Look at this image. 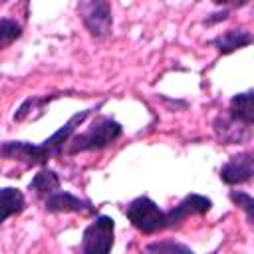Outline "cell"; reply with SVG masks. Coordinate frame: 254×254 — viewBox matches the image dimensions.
I'll list each match as a JSON object with an SVG mask.
<instances>
[{
	"mask_svg": "<svg viewBox=\"0 0 254 254\" xmlns=\"http://www.w3.org/2000/svg\"><path fill=\"white\" fill-rule=\"evenodd\" d=\"M212 206V200L202 196V194H187L177 206H173L167 212V228L179 226L183 220H187L189 216H198V214H206Z\"/></svg>",
	"mask_w": 254,
	"mask_h": 254,
	"instance_id": "cell-8",
	"label": "cell"
},
{
	"mask_svg": "<svg viewBox=\"0 0 254 254\" xmlns=\"http://www.w3.org/2000/svg\"><path fill=\"white\" fill-rule=\"evenodd\" d=\"M212 16H214V18H206V20H204L206 26H210V24H214V22H220V20H226V18H228V10H222V12L212 14Z\"/></svg>",
	"mask_w": 254,
	"mask_h": 254,
	"instance_id": "cell-17",
	"label": "cell"
},
{
	"mask_svg": "<svg viewBox=\"0 0 254 254\" xmlns=\"http://www.w3.org/2000/svg\"><path fill=\"white\" fill-rule=\"evenodd\" d=\"M123 129L117 121L111 117H99L97 121L91 123L83 133L75 135L69 139V153H79V151H93V149H103L117 141L121 137Z\"/></svg>",
	"mask_w": 254,
	"mask_h": 254,
	"instance_id": "cell-2",
	"label": "cell"
},
{
	"mask_svg": "<svg viewBox=\"0 0 254 254\" xmlns=\"http://www.w3.org/2000/svg\"><path fill=\"white\" fill-rule=\"evenodd\" d=\"M230 200L238 206V208H242V212L246 214V218H248V222L254 226V196H250V194H246V192H242V190H230Z\"/></svg>",
	"mask_w": 254,
	"mask_h": 254,
	"instance_id": "cell-14",
	"label": "cell"
},
{
	"mask_svg": "<svg viewBox=\"0 0 254 254\" xmlns=\"http://www.w3.org/2000/svg\"><path fill=\"white\" fill-rule=\"evenodd\" d=\"M91 109H85L81 113H75L64 127H60L50 139H46L42 145H30L26 141H6L2 145V155L4 159L10 161H20L24 165H42L46 163L50 157L60 155L64 151V145L69 143L75 127H79L85 117L89 115Z\"/></svg>",
	"mask_w": 254,
	"mask_h": 254,
	"instance_id": "cell-1",
	"label": "cell"
},
{
	"mask_svg": "<svg viewBox=\"0 0 254 254\" xmlns=\"http://www.w3.org/2000/svg\"><path fill=\"white\" fill-rule=\"evenodd\" d=\"M20 36H22V28L10 18H2V22H0V46L6 48L14 40H18Z\"/></svg>",
	"mask_w": 254,
	"mask_h": 254,
	"instance_id": "cell-15",
	"label": "cell"
},
{
	"mask_svg": "<svg viewBox=\"0 0 254 254\" xmlns=\"http://www.w3.org/2000/svg\"><path fill=\"white\" fill-rule=\"evenodd\" d=\"M113 234L115 222L111 216L99 214L85 230L81 240V250L85 254H105L113 248Z\"/></svg>",
	"mask_w": 254,
	"mask_h": 254,
	"instance_id": "cell-4",
	"label": "cell"
},
{
	"mask_svg": "<svg viewBox=\"0 0 254 254\" xmlns=\"http://www.w3.org/2000/svg\"><path fill=\"white\" fill-rule=\"evenodd\" d=\"M125 214H127L129 222L143 234H155V232L167 228V212H163L149 196L133 198L127 204Z\"/></svg>",
	"mask_w": 254,
	"mask_h": 254,
	"instance_id": "cell-3",
	"label": "cell"
},
{
	"mask_svg": "<svg viewBox=\"0 0 254 254\" xmlns=\"http://www.w3.org/2000/svg\"><path fill=\"white\" fill-rule=\"evenodd\" d=\"M212 127H214L218 141H222L224 145H238V143H244L252 137V129H250L252 125L242 123L240 119H236L228 111L216 115L212 121Z\"/></svg>",
	"mask_w": 254,
	"mask_h": 254,
	"instance_id": "cell-6",
	"label": "cell"
},
{
	"mask_svg": "<svg viewBox=\"0 0 254 254\" xmlns=\"http://www.w3.org/2000/svg\"><path fill=\"white\" fill-rule=\"evenodd\" d=\"M46 210L50 212H79V214H93L95 208L91 206L89 200H83L67 190H56L46 196L44 202Z\"/></svg>",
	"mask_w": 254,
	"mask_h": 254,
	"instance_id": "cell-9",
	"label": "cell"
},
{
	"mask_svg": "<svg viewBox=\"0 0 254 254\" xmlns=\"http://www.w3.org/2000/svg\"><path fill=\"white\" fill-rule=\"evenodd\" d=\"M210 44L220 52V54H232L248 44H254V36L246 30H228L216 38L210 40Z\"/></svg>",
	"mask_w": 254,
	"mask_h": 254,
	"instance_id": "cell-10",
	"label": "cell"
},
{
	"mask_svg": "<svg viewBox=\"0 0 254 254\" xmlns=\"http://www.w3.org/2000/svg\"><path fill=\"white\" fill-rule=\"evenodd\" d=\"M145 250H149V252H190L189 246L179 244V242H169V240L153 242V244H149Z\"/></svg>",
	"mask_w": 254,
	"mask_h": 254,
	"instance_id": "cell-16",
	"label": "cell"
},
{
	"mask_svg": "<svg viewBox=\"0 0 254 254\" xmlns=\"http://www.w3.org/2000/svg\"><path fill=\"white\" fill-rule=\"evenodd\" d=\"M2 222L8 220L12 214H18L24 210V194L18 190V189H12V187H4L2 192Z\"/></svg>",
	"mask_w": 254,
	"mask_h": 254,
	"instance_id": "cell-13",
	"label": "cell"
},
{
	"mask_svg": "<svg viewBox=\"0 0 254 254\" xmlns=\"http://www.w3.org/2000/svg\"><path fill=\"white\" fill-rule=\"evenodd\" d=\"M214 4H220V6H244L248 0H212Z\"/></svg>",
	"mask_w": 254,
	"mask_h": 254,
	"instance_id": "cell-18",
	"label": "cell"
},
{
	"mask_svg": "<svg viewBox=\"0 0 254 254\" xmlns=\"http://www.w3.org/2000/svg\"><path fill=\"white\" fill-rule=\"evenodd\" d=\"M228 113L246 125H254V89L236 93L228 103Z\"/></svg>",
	"mask_w": 254,
	"mask_h": 254,
	"instance_id": "cell-11",
	"label": "cell"
},
{
	"mask_svg": "<svg viewBox=\"0 0 254 254\" xmlns=\"http://www.w3.org/2000/svg\"><path fill=\"white\" fill-rule=\"evenodd\" d=\"M250 179H254V151L238 153L220 167V181L226 185H242Z\"/></svg>",
	"mask_w": 254,
	"mask_h": 254,
	"instance_id": "cell-7",
	"label": "cell"
},
{
	"mask_svg": "<svg viewBox=\"0 0 254 254\" xmlns=\"http://www.w3.org/2000/svg\"><path fill=\"white\" fill-rule=\"evenodd\" d=\"M2 2H6V0H2Z\"/></svg>",
	"mask_w": 254,
	"mask_h": 254,
	"instance_id": "cell-19",
	"label": "cell"
},
{
	"mask_svg": "<svg viewBox=\"0 0 254 254\" xmlns=\"http://www.w3.org/2000/svg\"><path fill=\"white\" fill-rule=\"evenodd\" d=\"M60 189V179L54 171L50 169H42L32 181H30V190H34L36 194H42V196H48L52 192H56Z\"/></svg>",
	"mask_w": 254,
	"mask_h": 254,
	"instance_id": "cell-12",
	"label": "cell"
},
{
	"mask_svg": "<svg viewBox=\"0 0 254 254\" xmlns=\"http://www.w3.org/2000/svg\"><path fill=\"white\" fill-rule=\"evenodd\" d=\"M79 16L91 36L101 38L111 32V8L107 0H81Z\"/></svg>",
	"mask_w": 254,
	"mask_h": 254,
	"instance_id": "cell-5",
	"label": "cell"
}]
</instances>
